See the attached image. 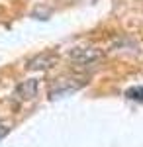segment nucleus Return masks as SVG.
I'll return each mask as SVG.
<instances>
[{"mask_svg":"<svg viewBox=\"0 0 143 147\" xmlns=\"http://www.w3.org/2000/svg\"><path fill=\"white\" fill-rule=\"evenodd\" d=\"M125 96L130 98V100H143V86H132V88H127L125 90Z\"/></svg>","mask_w":143,"mask_h":147,"instance_id":"nucleus-5","label":"nucleus"},{"mask_svg":"<svg viewBox=\"0 0 143 147\" xmlns=\"http://www.w3.org/2000/svg\"><path fill=\"white\" fill-rule=\"evenodd\" d=\"M37 86H39V80L37 79H28V80H24V82H20V84L16 86L14 94H16V98H20V100H30V98L35 96Z\"/></svg>","mask_w":143,"mask_h":147,"instance_id":"nucleus-4","label":"nucleus"},{"mask_svg":"<svg viewBox=\"0 0 143 147\" xmlns=\"http://www.w3.org/2000/svg\"><path fill=\"white\" fill-rule=\"evenodd\" d=\"M8 131H10V127H8V125H6V124H0V139L6 136Z\"/></svg>","mask_w":143,"mask_h":147,"instance_id":"nucleus-6","label":"nucleus"},{"mask_svg":"<svg viewBox=\"0 0 143 147\" xmlns=\"http://www.w3.org/2000/svg\"><path fill=\"white\" fill-rule=\"evenodd\" d=\"M82 84H84V82L78 80V79H59L55 84L51 86V90H49V98H51V100H57V98L69 96V94L77 92Z\"/></svg>","mask_w":143,"mask_h":147,"instance_id":"nucleus-2","label":"nucleus"},{"mask_svg":"<svg viewBox=\"0 0 143 147\" xmlns=\"http://www.w3.org/2000/svg\"><path fill=\"white\" fill-rule=\"evenodd\" d=\"M57 61H59V55H57V53L45 51V53H39V55L33 57V59H30L26 67L30 69V71H45V69L55 67Z\"/></svg>","mask_w":143,"mask_h":147,"instance_id":"nucleus-3","label":"nucleus"},{"mask_svg":"<svg viewBox=\"0 0 143 147\" xmlns=\"http://www.w3.org/2000/svg\"><path fill=\"white\" fill-rule=\"evenodd\" d=\"M69 59L77 65H90L104 59V51L100 47H73L69 51Z\"/></svg>","mask_w":143,"mask_h":147,"instance_id":"nucleus-1","label":"nucleus"}]
</instances>
